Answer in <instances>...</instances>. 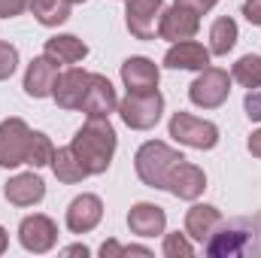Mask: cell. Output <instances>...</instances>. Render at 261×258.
<instances>
[{"label": "cell", "instance_id": "obj_1", "mask_svg": "<svg viewBox=\"0 0 261 258\" xmlns=\"http://www.w3.org/2000/svg\"><path fill=\"white\" fill-rule=\"evenodd\" d=\"M70 149L76 152L88 176L107 173L116 155V131L110 125V116H88V122L70 140Z\"/></svg>", "mask_w": 261, "mask_h": 258}, {"label": "cell", "instance_id": "obj_30", "mask_svg": "<svg viewBox=\"0 0 261 258\" xmlns=\"http://www.w3.org/2000/svg\"><path fill=\"white\" fill-rule=\"evenodd\" d=\"M31 6V0H0V18H15Z\"/></svg>", "mask_w": 261, "mask_h": 258}, {"label": "cell", "instance_id": "obj_36", "mask_svg": "<svg viewBox=\"0 0 261 258\" xmlns=\"http://www.w3.org/2000/svg\"><path fill=\"white\" fill-rule=\"evenodd\" d=\"M6 243H9V237H6V231H3V225H0V255L6 252Z\"/></svg>", "mask_w": 261, "mask_h": 258}, {"label": "cell", "instance_id": "obj_31", "mask_svg": "<svg viewBox=\"0 0 261 258\" xmlns=\"http://www.w3.org/2000/svg\"><path fill=\"white\" fill-rule=\"evenodd\" d=\"M243 15H246L249 24L261 28V0H243Z\"/></svg>", "mask_w": 261, "mask_h": 258}, {"label": "cell", "instance_id": "obj_33", "mask_svg": "<svg viewBox=\"0 0 261 258\" xmlns=\"http://www.w3.org/2000/svg\"><path fill=\"white\" fill-rule=\"evenodd\" d=\"M100 255H103V258H116V255H125V246H122V243H116V240H107V243L100 246Z\"/></svg>", "mask_w": 261, "mask_h": 258}, {"label": "cell", "instance_id": "obj_37", "mask_svg": "<svg viewBox=\"0 0 261 258\" xmlns=\"http://www.w3.org/2000/svg\"><path fill=\"white\" fill-rule=\"evenodd\" d=\"M255 225H258V252H261V216H258V222H255Z\"/></svg>", "mask_w": 261, "mask_h": 258}, {"label": "cell", "instance_id": "obj_28", "mask_svg": "<svg viewBox=\"0 0 261 258\" xmlns=\"http://www.w3.org/2000/svg\"><path fill=\"white\" fill-rule=\"evenodd\" d=\"M15 67H18V49L12 43H3L0 40V82L9 79L15 73Z\"/></svg>", "mask_w": 261, "mask_h": 258}, {"label": "cell", "instance_id": "obj_8", "mask_svg": "<svg viewBox=\"0 0 261 258\" xmlns=\"http://www.w3.org/2000/svg\"><path fill=\"white\" fill-rule=\"evenodd\" d=\"M197 31H200V15H197L195 9L173 3L170 9L161 12V21H158V37L161 40H170V43L195 40Z\"/></svg>", "mask_w": 261, "mask_h": 258}, {"label": "cell", "instance_id": "obj_11", "mask_svg": "<svg viewBox=\"0 0 261 258\" xmlns=\"http://www.w3.org/2000/svg\"><path fill=\"white\" fill-rule=\"evenodd\" d=\"M103 219V200L97 194H79L67 207V228L73 234H88Z\"/></svg>", "mask_w": 261, "mask_h": 258}, {"label": "cell", "instance_id": "obj_23", "mask_svg": "<svg viewBox=\"0 0 261 258\" xmlns=\"http://www.w3.org/2000/svg\"><path fill=\"white\" fill-rule=\"evenodd\" d=\"M237 43V21L222 15L210 28V55H228Z\"/></svg>", "mask_w": 261, "mask_h": 258}, {"label": "cell", "instance_id": "obj_26", "mask_svg": "<svg viewBox=\"0 0 261 258\" xmlns=\"http://www.w3.org/2000/svg\"><path fill=\"white\" fill-rule=\"evenodd\" d=\"M52 155H55L52 140H49L46 134L34 131V134H31V149H28V164H31L34 170H37V167H46V164H52Z\"/></svg>", "mask_w": 261, "mask_h": 258}, {"label": "cell", "instance_id": "obj_35", "mask_svg": "<svg viewBox=\"0 0 261 258\" xmlns=\"http://www.w3.org/2000/svg\"><path fill=\"white\" fill-rule=\"evenodd\" d=\"M64 255H82V258H85V255H88V246H67Z\"/></svg>", "mask_w": 261, "mask_h": 258}, {"label": "cell", "instance_id": "obj_17", "mask_svg": "<svg viewBox=\"0 0 261 258\" xmlns=\"http://www.w3.org/2000/svg\"><path fill=\"white\" fill-rule=\"evenodd\" d=\"M128 228L137 237H158V234H164V228H167V213H164V207H158V203L140 200V203L130 207Z\"/></svg>", "mask_w": 261, "mask_h": 258}, {"label": "cell", "instance_id": "obj_9", "mask_svg": "<svg viewBox=\"0 0 261 258\" xmlns=\"http://www.w3.org/2000/svg\"><path fill=\"white\" fill-rule=\"evenodd\" d=\"M164 3L161 0H128L125 6V24L137 40H155L158 21H161Z\"/></svg>", "mask_w": 261, "mask_h": 258}, {"label": "cell", "instance_id": "obj_18", "mask_svg": "<svg viewBox=\"0 0 261 258\" xmlns=\"http://www.w3.org/2000/svg\"><path fill=\"white\" fill-rule=\"evenodd\" d=\"M164 67H170V70H203V67H210V49H203L195 40L173 43L164 55Z\"/></svg>", "mask_w": 261, "mask_h": 258}, {"label": "cell", "instance_id": "obj_5", "mask_svg": "<svg viewBox=\"0 0 261 258\" xmlns=\"http://www.w3.org/2000/svg\"><path fill=\"white\" fill-rule=\"evenodd\" d=\"M228 94H231V76L222 67H203L197 73V79L189 85V97H192V104L200 107V110L222 107L228 100Z\"/></svg>", "mask_w": 261, "mask_h": 258}, {"label": "cell", "instance_id": "obj_21", "mask_svg": "<svg viewBox=\"0 0 261 258\" xmlns=\"http://www.w3.org/2000/svg\"><path fill=\"white\" fill-rule=\"evenodd\" d=\"M43 55H49L55 64H79L88 55V46L79 37H73V34H58V37H49L46 40Z\"/></svg>", "mask_w": 261, "mask_h": 258}, {"label": "cell", "instance_id": "obj_2", "mask_svg": "<svg viewBox=\"0 0 261 258\" xmlns=\"http://www.w3.org/2000/svg\"><path fill=\"white\" fill-rule=\"evenodd\" d=\"M258 225L252 219H231V222H219V228L206 237L203 252L213 258H243L258 252Z\"/></svg>", "mask_w": 261, "mask_h": 258}, {"label": "cell", "instance_id": "obj_16", "mask_svg": "<svg viewBox=\"0 0 261 258\" xmlns=\"http://www.w3.org/2000/svg\"><path fill=\"white\" fill-rule=\"evenodd\" d=\"M158 79H161L158 64L149 61V58H143V55H134V58H128L122 64V82H125V88L134 91V94L158 91Z\"/></svg>", "mask_w": 261, "mask_h": 258}, {"label": "cell", "instance_id": "obj_34", "mask_svg": "<svg viewBox=\"0 0 261 258\" xmlns=\"http://www.w3.org/2000/svg\"><path fill=\"white\" fill-rule=\"evenodd\" d=\"M246 146H249V152H252L255 158H261V128L249 137V143H246Z\"/></svg>", "mask_w": 261, "mask_h": 258}, {"label": "cell", "instance_id": "obj_19", "mask_svg": "<svg viewBox=\"0 0 261 258\" xmlns=\"http://www.w3.org/2000/svg\"><path fill=\"white\" fill-rule=\"evenodd\" d=\"M3 194L15 207H34V203H40L46 197V183L37 173H18V176H12L6 183Z\"/></svg>", "mask_w": 261, "mask_h": 258}, {"label": "cell", "instance_id": "obj_22", "mask_svg": "<svg viewBox=\"0 0 261 258\" xmlns=\"http://www.w3.org/2000/svg\"><path fill=\"white\" fill-rule=\"evenodd\" d=\"M52 170H55V176L67 183V186H73V183H82L88 173H85V167L79 164V158H76V152L64 146V149H55V155H52Z\"/></svg>", "mask_w": 261, "mask_h": 258}, {"label": "cell", "instance_id": "obj_10", "mask_svg": "<svg viewBox=\"0 0 261 258\" xmlns=\"http://www.w3.org/2000/svg\"><path fill=\"white\" fill-rule=\"evenodd\" d=\"M18 240H21V246H24L28 252L43 255V252H49V249L58 243V225H55L49 216L34 213V216L21 219V225H18Z\"/></svg>", "mask_w": 261, "mask_h": 258}, {"label": "cell", "instance_id": "obj_4", "mask_svg": "<svg viewBox=\"0 0 261 258\" xmlns=\"http://www.w3.org/2000/svg\"><path fill=\"white\" fill-rule=\"evenodd\" d=\"M161 113H164V97L158 91H143V94H134L128 91L122 100H119V116L122 122L134 131H149L161 122Z\"/></svg>", "mask_w": 261, "mask_h": 258}, {"label": "cell", "instance_id": "obj_27", "mask_svg": "<svg viewBox=\"0 0 261 258\" xmlns=\"http://www.w3.org/2000/svg\"><path fill=\"white\" fill-rule=\"evenodd\" d=\"M164 255L167 258H192L195 246L189 243V234H164Z\"/></svg>", "mask_w": 261, "mask_h": 258}, {"label": "cell", "instance_id": "obj_32", "mask_svg": "<svg viewBox=\"0 0 261 258\" xmlns=\"http://www.w3.org/2000/svg\"><path fill=\"white\" fill-rule=\"evenodd\" d=\"M179 6H189V9H195L197 15H203V12H210L219 0H176Z\"/></svg>", "mask_w": 261, "mask_h": 258}, {"label": "cell", "instance_id": "obj_29", "mask_svg": "<svg viewBox=\"0 0 261 258\" xmlns=\"http://www.w3.org/2000/svg\"><path fill=\"white\" fill-rule=\"evenodd\" d=\"M243 110L249 116V122H261V88H252L243 100Z\"/></svg>", "mask_w": 261, "mask_h": 258}, {"label": "cell", "instance_id": "obj_7", "mask_svg": "<svg viewBox=\"0 0 261 258\" xmlns=\"http://www.w3.org/2000/svg\"><path fill=\"white\" fill-rule=\"evenodd\" d=\"M31 134L24 119H6L0 122V167H18L28 164V149H31Z\"/></svg>", "mask_w": 261, "mask_h": 258}, {"label": "cell", "instance_id": "obj_3", "mask_svg": "<svg viewBox=\"0 0 261 258\" xmlns=\"http://www.w3.org/2000/svg\"><path fill=\"white\" fill-rule=\"evenodd\" d=\"M179 161H186V155L176 152V149H170V146L161 143V140L143 143V146L137 149V155H134L137 176H140V183L149 186V189H167V179H170V173H173V167H176Z\"/></svg>", "mask_w": 261, "mask_h": 258}, {"label": "cell", "instance_id": "obj_13", "mask_svg": "<svg viewBox=\"0 0 261 258\" xmlns=\"http://www.w3.org/2000/svg\"><path fill=\"white\" fill-rule=\"evenodd\" d=\"M85 116H110L119 110V97H116V88L107 76L100 73H91L88 79V91L82 97V107H79Z\"/></svg>", "mask_w": 261, "mask_h": 258}, {"label": "cell", "instance_id": "obj_12", "mask_svg": "<svg viewBox=\"0 0 261 258\" xmlns=\"http://www.w3.org/2000/svg\"><path fill=\"white\" fill-rule=\"evenodd\" d=\"M55 82H58V64L49 55H37L24 70V94L28 97H37V100L52 97Z\"/></svg>", "mask_w": 261, "mask_h": 258}, {"label": "cell", "instance_id": "obj_15", "mask_svg": "<svg viewBox=\"0 0 261 258\" xmlns=\"http://www.w3.org/2000/svg\"><path fill=\"white\" fill-rule=\"evenodd\" d=\"M203 189H206V176L192 161H179L167 179V192L179 200H197L203 194Z\"/></svg>", "mask_w": 261, "mask_h": 258}, {"label": "cell", "instance_id": "obj_6", "mask_svg": "<svg viewBox=\"0 0 261 258\" xmlns=\"http://www.w3.org/2000/svg\"><path fill=\"white\" fill-rule=\"evenodd\" d=\"M170 137L182 146H192V149H213L219 143V128L206 119H197L192 113H173L170 119Z\"/></svg>", "mask_w": 261, "mask_h": 258}, {"label": "cell", "instance_id": "obj_14", "mask_svg": "<svg viewBox=\"0 0 261 258\" xmlns=\"http://www.w3.org/2000/svg\"><path fill=\"white\" fill-rule=\"evenodd\" d=\"M88 79H91V73H85L79 67H67L64 73H58V82H55V91H52L55 104L61 110H79L82 97L88 91Z\"/></svg>", "mask_w": 261, "mask_h": 258}, {"label": "cell", "instance_id": "obj_24", "mask_svg": "<svg viewBox=\"0 0 261 258\" xmlns=\"http://www.w3.org/2000/svg\"><path fill=\"white\" fill-rule=\"evenodd\" d=\"M70 0H31V12L40 24L46 28H58L70 18Z\"/></svg>", "mask_w": 261, "mask_h": 258}, {"label": "cell", "instance_id": "obj_20", "mask_svg": "<svg viewBox=\"0 0 261 258\" xmlns=\"http://www.w3.org/2000/svg\"><path fill=\"white\" fill-rule=\"evenodd\" d=\"M219 222H222V213L213 203H195L186 213V234L197 243H206V237L219 228Z\"/></svg>", "mask_w": 261, "mask_h": 258}, {"label": "cell", "instance_id": "obj_25", "mask_svg": "<svg viewBox=\"0 0 261 258\" xmlns=\"http://www.w3.org/2000/svg\"><path fill=\"white\" fill-rule=\"evenodd\" d=\"M231 79L234 82H240L243 88H261V58L258 55H243L234 70H231Z\"/></svg>", "mask_w": 261, "mask_h": 258}, {"label": "cell", "instance_id": "obj_38", "mask_svg": "<svg viewBox=\"0 0 261 258\" xmlns=\"http://www.w3.org/2000/svg\"><path fill=\"white\" fill-rule=\"evenodd\" d=\"M70 3H85V0H70Z\"/></svg>", "mask_w": 261, "mask_h": 258}]
</instances>
